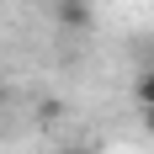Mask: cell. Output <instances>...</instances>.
Segmentation results:
<instances>
[{
  "label": "cell",
  "instance_id": "277c9868",
  "mask_svg": "<svg viewBox=\"0 0 154 154\" xmlns=\"http://www.w3.org/2000/svg\"><path fill=\"white\" fill-rule=\"evenodd\" d=\"M0 106H5V85H0Z\"/></svg>",
  "mask_w": 154,
  "mask_h": 154
},
{
  "label": "cell",
  "instance_id": "5b68a950",
  "mask_svg": "<svg viewBox=\"0 0 154 154\" xmlns=\"http://www.w3.org/2000/svg\"><path fill=\"white\" fill-rule=\"evenodd\" d=\"M69 154H80V149H69Z\"/></svg>",
  "mask_w": 154,
  "mask_h": 154
},
{
  "label": "cell",
  "instance_id": "3957f363",
  "mask_svg": "<svg viewBox=\"0 0 154 154\" xmlns=\"http://www.w3.org/2000/svg\"><path fill=\"white\" fill-rule=\"evenodd\" d=\"M143 128H149V133H154V106H143Z\"/></svg>",
  "mask_w": 154,
  "mask_h": 154
},
{
  "label": "cell",
  "instance_id": "7a4b0ae2",
  "mask_svg": "<svg viewBox=\"0 0 154 154\" xmlns=\"http://www.w3.org/2000/svg\"><path fill=\"white\" fill-rule=\"evenodd\" d=\"M133 96H138V106H154V69H143V75H138Z\"/></svg>",
  "mask_w": 154,
  "mask_h": 154
},
{
  "label": "cell",
  "instance_id": "6da1fadb",
  "mask_svg": "<svg viewBox=\"0 0 154 154\" xmlns=\"http://www.w3.org/2000/svg\"><path fill=\"white\" fill-rule=\"evenodd\" d=\"M53 21H59L64 32H85L91 27V5H85V0H59V5H53Z\"/></svg>",
  "mask_w": 154,
  "mask_h": 154
}]
</instances>
